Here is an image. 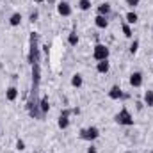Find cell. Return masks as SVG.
I'll list each match as a JSON object with an SVG mask.
<instances>
[{
	"mask_svg": "<svg viewBox=\"0 0 153 153\" xmlns=\"http://www.w3.org/2000/svg\"><path fill=\"white\" fill-rule=\"evenodd\" d=\"M114 121L117 123V125H121V126H134V123H135L132 112H130L126 107H123V109L114 116Z\"/></svg>",
	"mask_w": 153,
	"mask_h": 153,
	"instance_id": "obj_1",
	"label": "cell"
},
{
	"mask_svg": "<svg viewBox=\"0 0 153 153\" xmlns=\"http://www.w3.org/2000/svg\"><path fill=\"white\" fill-rule=\"evenodd\" d=\"M41 55H39V46H38V34H30V52H29V62L30 64H39Z\"/></svg>",
	"mask_w": 153,
	"mask_h": 153,
	"instance_id": "obj_2",
	"label": "cell"
},
{
	"mask_svg": "<svg viewBox=\"0 0 153 153\" xmlns=\"http://www.w3.org/2000/svg\"><path fill=\"white\" fill-rule=\"evenodd\" d=\"M111 57V50H109V46L107 45H103V43H96L94 46H93V59L98 62V61H107Z\"/></svg>",
	"mask_w": 153,
	"mask_h": 153,
	"instance_id": "obj_3",
	"label": "cell"
},
{
	"mask_svg": "<svg viewBox=\"0 0 153 153\" xmlns=\"http://www.w3.org/2000/svg\"><path fill=\"white\" fill-rule=\"evenodd\" d=\"M100 137V128L91 125V126H85L80 130V139L82 141H87V143H94L96 139Z\"/></svg>",
	"mask_w": 153,
	"mask_h": 153,
	"instance_id": "obj_4",
	"label": "cell"
},
{
	"mask_svg": "<svg viewBox=\"0 0 153 153\" xmlns=\"http://www.w3.org/2000/svg\"><path fill=\"white\" fill-rule=\"evenodd\" d=\"M57 13H59V16H62V18H68V16H71V5H70V2H66V0H61V2H57Z\"/></svg>",
	"mask_w": 153,
	"mask_h": 153,
	"instance_id": "obj_5",
	"label": "cell"
},
{
	"mask_svg": "<svg viewBox=\"0 0 153 153\" xmlns=\"http://www.w3.org/2000/svg\"><path fill=\"white\" fill-rule=\"evenodd\" d=\"M41 82V66L39 64H32V93H36Z\"/></svg>",
	"mask_w": 153,
	"mask_h": 153,
	"instance_id": "obj_6",
	"label": "cell"
},
{
	"mask_svg": "<svg viewBox=\"0 0 153 153\" xmlns=\"http://www.w3.org/2000/svg\"><path fill=\"white\" fill-rule=\"evenodd\" d=\"M143 82H144V75L141 73V71H134V73H130V78H128V84L134 87V89H137V87H141L143 85Z\"/></svg>",
	"mask_w": 153,
	"mask_h": 153,
	"instance_id": "obj_7",
	"label": "cell"
},
{
	"mask_svg": "<svg viewBox=\"0 0 153 153\" xmlns=\"http://www.w3.org/2000/svg\"><path fill=\"white\" fill-rule=\"evenodd\" d=\"M109 98H111V100H114V102H117V100H123V98H125V93H123L121 85L114 84V85L109 89Z\"/></svg>",
	"mask_w": 153,
	"mask_h": 153,
	"instance_id": "obj_8",
	"label": "cell"
},
{
	"mask_svg": "<svg viewBox=\"0 0 153 153\" xmlns=\"http://www.w3.org/2000/svg\"><path fill=\"white\" fill-rule=\"evenodd\" d=\"M96 14H102V16H111L112 14V5L109 2H102L98 7H96Z\"/></svg>",
	"mask_w": 153,
	"mask_h": 153,
	"instance_id": "obj_9",
	"label": "cell"
},
{
	"mask_svg": "<svg viewBox=\"0 0 153 153\" xmlns=\"http://www.w3.org/2000/svg\"><path fill=\"white\" fill-rule=\"evenodd\" d=\"M94 25H96V29L105 30V29L109 27V18H107V16H102V14H96V16H94Z\"/></svg>",
	"mask_w": 153,
	"mask_h": 153,
	"instance_id": "obj_10",
	"label": "cell"
},
{
	"mask_svg": "<svg viewBox=\"0 0 153 153\" xmlns=\"http://www.w3.org/2000/svg\"><path fill=\"white\" fill-rule=\"evenodd\" d=\"M96 71H98L100 75H107V73L111 71V62H109V59H107V61H98V62H96Z\"/></svg>",
	"mask_w": 153,
	"mask_h": 153,
	"instance_id": "obj_11",
	"label": "cell"
},
{
	"mask_svg": "<svg viewBox=\"0 0 153 153\" xmlns=\"http://www.w3.org/2000/svg\"><path fill=\"white\" fill-rule=\"evenodd\" d=\"M18 94H20V91H18V87H14V85H9V87L5 89V100H7V102H16Z\"/></svg>",
	"mask_w": 153,
	"mask_h": 153,
	"instance_id": "obj_12",
	"label": "cell"
},
{
	"mask_svg": "<svg viewBox=\"0 0 153 153\" xmlns=\"http://www.w3.org/2000/svg\"><path fill=\"white\" fill-rule=\"evenodd\" d=\"M38 105H39V111H41L43 117H45V116L48 114V111H50V100H48V96H43L38 102Z\"/></svg>",
	"mask_w": 153,
	"mask_h": 153,
	"instance_id": "obj_13",
	"label": "cell"
},
{
	"mask_svg": "<svg viewBox=\"0 0 153 153\" xmlns=\"http://www.w3.org/2000/svg\"><path fill=\"white\" fill-rule=\"evenodd\" d=\"M22 22H23L22 13H13V14L9 16V25H11V27H20Z\"/></svg>",
	"mask_w": 153,
	"mask_h": 153,
	"instance_id": "obj_14",
	"label": "cell"
},
{
	"mask_svg": "<svg viewBox=\"0 0 153 153\" xmlns=\"http://www.w3.org/2000/svg\"><path fill=\"white\" fill-rule=\"evenodd\" d=\"M139 22V14L135 13V11H128L126 14H125V23H128V25H135Z\"/></svg>",
	"mask_w": 153,
	"mask_h": 153,
	"instance_id": "obj_15",
	"label": "cell"
},
{
	"mask_svg": "<svg viewBox=\"0 0 153 153\" xmlns=\"http://www.w3.org/2000/svg\"><path fill=\"white\" fill-rule=\"evenodd\" d=\"M70 84H71V87H75V89H80V87L84 85V76L80 75V73H75V75H71V80H70Z\"/></svg>",
	"mask_w": 153,
	"mask_h": 153,
	"instance_id": "obj_16",
	"label": "cell"
},
{
	"mask_svg": "<svg viewBox=\"0 0 153 153\" xmlns=\"http://www.w3.org/2000/svg\"><path fill=\"white\" fill-rule=\"evenodd\" d=\"M57 126H59L61 130H66V128L70 126V116L59 114V117H57Z\"/></svg>",
	"mask_w": 153,
	"mask_h": 153,
	"instance_id": "obj_17",
	"label": "cell"
},
{
	"mask_svg": "<svg viewBox=\"0 0 153 153\" xmlns=\"http://www.w3.org/2000/svg\"><path fill=\"white\" fill-rule=\"evenodd\" d=\"M143 103H144L146 107H153V89H148V91L144 93V96H143Z\"/></svg>",
	"mask_w": 153,
	"mask_h": 153,
	"instance_id": "obj_18",
	"label": "cell"
},
{
	"mask_svg": "<svg viewBox=\"0 0 153 153\" xmlns=\"http://www.w3.org/2000/svg\"><path fill=\"white\" fill-rule=\"evenodd\" d=\"M121 30H123V36H125L126 39H132V38H134L132 25H128V23H123V25H121Z\"/></svg>",
	"mask_w": 153,
	"mask_h": 153,
	"instance_id": "obj_19",
	"label": "cell"
},
{
	"mask_svg": "<svg viewBox=\"0 0 153 153\" xmlns=\"http://www.w3.org/2000/svg\"><path fill=\"white\" fill-rule=\"evenodd\" d=\"M91 5H93V2H91V0H78V2H76V7H78L80 11H84V13H85V11H89V9H91Z\"/></svg>",
	"mask_w": 153,
	"mask_h": 153,
	"instance_id": "obj_20",
	"label": "cell"
},
{
	"mask_svg": "<svg viewBox=\"0 0 153 153\" xmlns=\"http://www.w3.org/2000/svg\"><path fill=\"white\" fill-rule=\"evenodd\" d=\"M78 41H80V39H78V34H76L75 30H71V32L68 34V45H70V46H76Z\"/></svg>",
	"mask_w": 153,
	"mask_h": 153,
	"instance_id": "obj_21",
	"label": "cell"
},
{
	"mask_svg": "<svg viewBox=\"0 0 153 153\" xmlns=\"http://www.w3.org/2000/svg\"><path fill=\"white\" fill-rule=\"evenodd\" d=\"M139 45H141V41H139V39H134V41L130 43V46H128V52H130L132 55H135L137 50H139Z\"/></svg>",
	"mask_w": 153,
	"mask_h": 153,
	"instance_id": "obj_22",
	"label": "cell"
},
{
	"mask_svg": "<svg viewBox=\"0 0 153 153\" xmlns=\"http://www.w3.org/2000/svg\"><path fill=\"white\" fill-rule=\"evenodd\" d=\"M14 148H16V152H25V150H27V144H25L23 139H18V141L14 143Z\"/></svg>",
	"mask_w": 153,
	"mask_h": 153,
	"instance_id": "obj_23",
	"label": "cell"
},
{
	"mask_svg": "<svg viewBox=\"0 0 153 153\" xmlns=\"http://www.w3.org/2000/svg\"><path fill=\"white\" fill-rule=\"evenodd\" d=\"M125 4H126V7H128L130 11H135V7H139L141 0H125Z\"/></svg>",
	"mask_w": 153,
	"mask_h": 153,
	"instance_id": "obj_24",
	"label": "cell"
},
{
	"mask_svg": "<svg viewBox=\"0 0 153 153\" xmlns=\"http://www.w3.org/2000/svg\"><path fill=\"white\" fill-rule=\"evenodd\" d=\"M38 18H39V11H38V9H34V11H32V13L29 14V20H30V22L34 23V22H38Z\"/></svg>",
	"mask_w": 153,
	"mask_h": 153,
	"instance_id": "obj_25",
	"label": "cell"
},
{
	"mask_svg": "<svg viewBox=\"0 0 153 153\" xmlns=\"http://www.w3.org/2000/svg\"><path fill=\"white\" fill-rule=\"evenodd\" d=\"M87 153H98V150H96V146H93V144H91V146L87 148Z\"/></svg>",
	"mask_w": 153,
	"mask_h": 153,
	"instance_id": "obj_26",
	"label": "cell"
},
{
	"mask_svg": "<svg viewBox=\"0 0 153 153\" xmlns=\"http://www.w3.org/2000/svg\"><path fill=\"white\" fill-rule=\"evenodd\" d=\"M143 107H144V103H143V102H137V109H139V111H141V109H143Z\"/></svg>",
	"mask_w": 153,
	"mask_h": 153,
	"instance_id": "obj_27",
	"label": "cell"
},
{
	"mask_svg": "<svg viewBox=\"0 0 153 153\" xmlns=\"http://www.w3.org/2000/svg\"><path fill=\"white\" fill-rule=\"evenodd\" d=\"M32 2H34V4H43L45 0H32Z\"/></svg>",
	"mask_w": 153,
	"mask_h": 153,
	"instance_id": "obj_28",
	"label": "cell"
}]
</instances>
